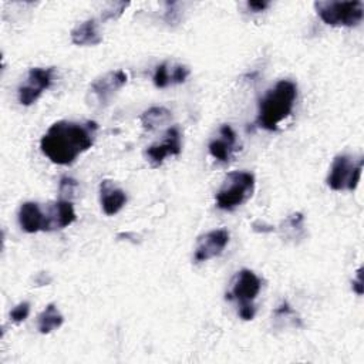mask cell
<instances>
[{"instance_id":"cell-8","label":"cell","mask_w":364,"mask_h":364,"mask_svg":"<svg viewBox=\"0 0 364 364\" xmlns=\"http://www.w3.org/2000/svg\"><path fill=\"white\" fill-rule=\"evenodd\" d=\"M127 81H128V75L125 71L122 70L108 71L97 77L90 84V94L101 107H105L107 104H109L115 92L127 84Z\"/></svg>"},{"instance_id":"cell-11","label":"cell","mask_w":364,"mask_h":364,"mask_svg":"<svg viewBox=\"0 0 364 364\" xmlns=\"http://www.w3.org/2000/svg\"><path fill=\"white\" fill-rule=\"evenodd\" d=\"M77 219L73 202L68 199H58L48 206L46 210V226L44 232H53L64 229L74 223Z\"/></svg>"},{"instance_id":"cell-7","label":"cell","mask_w":364,"mask_h":364,"mask_svg":"<svg viewBox=\"0 0 364 364\" xmlns=\"http://www.w3.org/2000/svg\"><path fill=\"white\" fill-rule=\"evenodd\" d=\"M55 74L54 67H33L28 70L26 81L17 90L18 102L24 107L34 104L40 95L53 84Z\"/></svg>"},{"instance_id":"cell-19","label":"cell","mask_w":364,"mask_h":364,"mask_svg":"<svg viewBox=\"0 0 364 364\" xmlns=\"http://www.w3.org/2000/svg\"><path fill=\"white\" fill-rule=\"evenodd\" d=\"M279 232L282 237L296 242V239L304 237V216L300 212L289 215L280 225Z\"/></svg>"},{"instance_id":"cell-9","label":"cell","mask_w":364,"mask_h":364,"mask_svg":"<svg viewBox=\"0 0 364 364\" xmlns=\"http://www.w3.org/2000/svg\"><path fill=\"white\" fill-rule=\"evenodd\" d=\"M182 152V142H181V129L178 127H171L166 129L164 139L161 142L149 145L144 155L146 162L152 168H158L162 165L166 156L169 155H179Z\"/></svg>"},{"instance_id":"cell-24","label":"cell","mask_w":364,"mask_h":364,"mask_svg":"<svg viewBox=\"0 0 364 364\" xmlns=\"http://www.w3.org/2000/svg\"><path fill=\"white\" fill-rule=\"evenodd\" d=\"M246 4H247V7H249L250 10L256 11V13H259V11H264V10L270 6V3H269V1H247Z\"/></svg>"},{"instance_id":"cell-13","label":"cell","mask_w":364,"mask_h":364,"mask_svg":"<svg viewBox=\"0 0 364 364\" xmlns=\"http://www.w3.org/2000/svg\"><path fill=\"white\" fill-rule=\"evenodd\" d=\"M209 154L219 162L228 164L236 149V132L229 124H222L219 136L213 138L208 145Z\"/></svg>"},{"instance_id":"cell-5","label":"cell","mask_w":364,"mask_h":364,"mask_svg":"<svg viewBox=\"0 0 364 364\" xmlns=\"http://www.w3.org/2000/svg\"><path fill=\"white\" fill-rule=\"evenodd\" d=\"M314 9L318 17L333 27H354L364 17V4L360 0L316 1Z\"/></svg>"},{"instance_id":"cell-17","label":"cell","mask_w":364,"mask_h":364,"mask_svg":"<svg viewBox=\"0 0 364 364\" xmlns=\"http://www.w3.org/2000/svg\"><path fill=\"white\" fill-rule=\"evenodd\" d=\"M64 323V317L54 303L46 306V309L37 317V328L41 334H48L60 328Z\"/></svg>"},{"instance_id":"cell-15","label":"cell","mask_w":364,"mask_h":364,"mask_svg":"<svg viewBox=\"0 0 364 364\" xmlns=\"http://www.w3.org/2000/svg\"><path fill=\"white\" fill-rule=\"evenodd\" d=\"M20 228L27 233H36L43 230L46 226V212L37 202H24L18 209Z\"/></svg>"},{"instance_id":"cell-12","label":"cell","mask_w":364,"mask_h":364,"mask_svg":"<svg viewBox=\"0 0 364 364\" xmlns=\"http://www.w3.org/2000/svg\"><path fill=\"white\" fill-rule=\"evenodd\" d=\"M191 70L185 64L164 61L159 65H156L152 82L156 88H166L169 85L182 84L189 77Z\"/></svg>"},{"instance_id":"cell-4","label":"cell","mask_w":364,"mask_h":364,"mask_svg":"<svg viewBox=\"0 0 364 364\" xmlns=\"http://www.w3.org/2000/svg\"><path fill=\"white\" fill-rule=\"evenodd\" d=\"M255 175L246 171L229 172L215 195L216 206L222 210H233L249 200L255 192Z\"/></svg>"},{"instance_id":"cell-6","label":"cell","mask_w":364,"mask_h":364,"mask_svg":"<svg viewBox=\"0 0 364 364\" xmlns=\"http://www.w3.org/2000/svg\"><path fill=\"white\" fill-rule=\"evenodd\" d=\"M364 159L358 158L357 161L354 156L348 154H340L333 159L327 185L333 191H354L360 182L361 172H363Z\"/></svg>"},{"instance_id":"cell-21","label":"cell","mask_w":364,"mask_h":364,"mask_svg":"<svg viewBox=\"0 0 364 364\" xmlns=\"http://www.w3.org/2000/svg\"><path fill=\"white\" fill-rule=\"evenodd\" d=\"M30 314V303L28 301H21L18 303L11 311H10V320L14 323H21L24 321Z\"/></svg>"},{"instance_id":"cell-23","label":"cell","mask_w":364,"mask_h":364,"mask_svg":"<svg viewBox=\"0 0 364 364\" xmlns=\"http://www.w3.org/2000/svg\"><path fill=\"white\" fill-rule=\"evenodd\" d=\"M351 287H353V291L357 293L358 296H361L364 293V283H363V269L360 267L357 270V276L355 279H353L351 282Z\"/></svg>"},{"instance_id":"cell-1","label":"cell","mask_w":364,"mask_h":364,"mask_svg":"<svg viewBox=\"0 0 364 364\" xmlns=\"http://www.w3.org/2000/svg\"><path fill=\"white\" fill-rule=\"evenodd\" d=\"M97 131L95 121H57L41 136V152L57 165H70L94 145Z\"/></svg>"},{"instance_id":"cell-22","label":"cell","mask_w":364,"mask_h":364,"mask_svg":"<svg viewBox=\"0 0 364 364\" xmlns=\"http://www.w3.org/2000/svg\"><path fill=\"white\" fill-rule=\"evenodd\" d=\"M75 188H77V181L75 179L68 178V176L61 178V181H60V196H61V199H68V196H71L74 193Z\"/></svg>"},{"instance_id":"cell-16","label":"cell","mask_w":364,"mask_h":364,"mask_svg":"<svg viewBox=\"0 0 364 364\" xmlns=\"http://www.w3.org/2000/svg\"><path fill=\"white\" fill-rule=\"evenodd\" d=\"M70 37L75 46H98L102 43V34L100 33L95 18H88L77 24L70 31Z\"/></svg>"},{"instance_id":"cell-3","label":"cell","mask_w":364,"mask_h":364,"mask_svg":"<svg viewBox=\"0 0 364 364\" xmlns=\"http://www.w3.org/2000/svg\"><path fill=\"white\" fill-rule=\"evenodd\" d=\"M262 279L250 269L239 270L233 280L232 287L226 293V300H235L237 304V314L242 320H253L256 314L255 299L260 293Z\"/></svg>"},{"instance_id":"cell-10","label":"cell","mask_w":364,"mask_h":364,"mask_svg":"<svg viewBox=\"0 0 364 364\" xmlns=\"http://www.w3.org/2000/svg\"><path fill=\"white\" fill-rule=\"evenodd\" d=\"M229 243V232L226 229H213L200 235L196 240L193 260L195 263L208 262L223 253Z\"/></svg>"},{"instance_id":"cell-18","label":"cell","mask_w":364,"mask_h":364,"mask_svg":"<svg viewBox=\"0 0 364 364\" xmlns=\"http://www.w3.org/2000/svg\"><path fill=\"white\" fill-rule=\"evenodd\" d=\"M172 115L171 111L165 107H151L148 109H145L139 121L144 127V129L146 131H154L158 129L159 127L166 125L171 121Z\"/></svg>"},{"instance_id":"cell-2","label":"cell","mask_w":364,"mask_h":364,"mask_svg":"<svg viewBox=\"0 0 364 364\" xmlns=\"http://www.w3.org/2000/svg\"><path fill=\"white\" fill-rule=\"evenodd\" d=\"M297 98V85L290 80H280L267 90L259 101L256 124L266 131H276L279 124L287 118Z\"/></svg>"},{"instance_id":"cell-20","label":"cell","mask_w":364,"mask_h":364,"mask_svg":"<svg viewBox=\"0 0 364 364\" xmlns=\"http://www.w3.org/2000/svg\"><path fill=\"white\" fill-rule=\"evenodd\" d=\"M129 6V3H125V1H117V3H111L105 10H102V21L105 20H112V18H118L124 11L125 9Z\"/></svg>"},{"instance_id":"cell-14","label":"cell","mask_w":364,"mask_h":364,"mask_svg":"<svg viewBox=\"0 0 364 364\" xmlns=\"http://www.w3.org/2000/svg\"><path fill=\"white\" fill-rule=\"evenodd\" d=\"M127 193L109 179H102L100 183V202L107 216L117 215L127 203Z\"/></svg>"}]
</instances>
